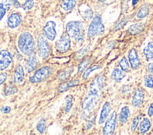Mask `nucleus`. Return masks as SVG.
Segmentation results:
<instances>
[{"instance_id": "9b49d317", "label": "nucleus", "mask_w": 153, "mask_h": 135, "mask_svg": "<svg viewBox=\"0 0 153 135\" xmlns=\"http://www.w3.org/2000/svg\"><path fill=\"white\" fill-rule=\"evenodd\" d=\"M12 61V56L7 50L0 51V70L7 68Z\"/></svg>"}, {"instance_id": "4be33fe9", "label": "nucleus", "mask_w": 153, "mask_h": 135, "mask_svg": "<svg viewBox=\"0 0 153 135\" xmlns=\"http://www.w3.org/2000/svg\"><path fill=\"white\" fill-rule=\"evenodd\" d=\"M79 83V81L78 80H77V79L72 80L71 81H68L66 83H65L62 84L60 86V87H59V92H63L67 90L70 87L77 86Z\"/></svg>"}, {"instance_id": "79ce46f5", "label": "nucleus", "mask_w": 153, "mask_h": 135, "mask_svg": "<svg viewBox=\"0 0 153 135\" xmlns=\"http://www.w3.org/2000/svg\"><path fill=\"white\" fill-rule=\"evenodd\" d=\"M148 115L149 117H152L153 115V103L151 104L148 110Z\"/></svg>"}, {"instance_id": "ddd939ff", "label": "nucleus", "mask_w": 153, "mask_h": 135, "mask_svg": "<svg viewBox=\"0 0 153 135\" xmlns=\"http://www.w3.org/2000/svg\"><path fill=\"white\" fill-rule=\"evenodd\" d=\"M144 101V93L140 89H136L133 95L132 105L134 107H138L141 105Z\"/></svg>"}, {"instance_id": "cd10ccee", "label": "nucleus", "mask_w": 153, "mask_h": 135, "mask_svg": "<svg viewBox=\"0 0 153 135\" xmlns=\"http://www.w3.org/2000/svg\"><path fill=\"white\" fill-rule=\"evenodd\" d=\"M17 92V88L14 86H7L4 88V93L5 95L9 96L13 95Z\"/></svg>"}, {"instance_id": "f704fd0d", "label": "nucleus", "mask_w": 153, "mask_h": 135, "mask_svg": "<svg viewBox=\"0 0 153 135\" xmlns=\"http://www.w3.org/2000/svg\"><path fill=\"white\" fill-rule=\"evenodd\" d=\"M141 118V115H137L134 118V120H133V122H132V124H131V131H134L136 128H137V125H138V124H139V122L140 121Z\"/></svg>"}, {"instance_id": "0eeeda50", "label": "nucleus", "mask_w": 153, "mask_h": 135, "mask_svg": "<svg viewBox=\"0 0 153 135\" xmlns=\"http://www.w3.org/2000/svg\"><path fill=\"white\" fill-rule=\"evenodd\" d=\"M117 112L114 111L111 114L110 117L107 119L104 127L103 128V134L106 135L112 134L115 129L117 121Z\"/></svg>"}, {"instance_id": "a878e982", "label": "nucleus", "mask_w": 153, "mask_h": 135, "mask_svg": "<svg viewBox=\"0 0 153 135\" xmlns=\"http://www.w3.org/2000/svg\"><path fill=\"white\" fill-rule=\"evenodd\" d=\"M120 67L124 72H128L130 70L129 63L125 56H123L119 62Z\"/></svg>"}, {"instance_id": "bb28decb", "label": "nucleus", "mask_w": 153, "mask_h": 135, "mask_svg": "<svg viewBox=\"0 0 153 135\" xmlns=\"http://www.w3.org/2000/svg\"><path fill=\"white\" fill-rule=\"evenodd\" d=\"M100 68H101V66L99 65H94L89 67L86 70H85V71L84 72L83 75H82V79L84 80H86L87 79V77H88V76L90 75V74L91 72L94 71V70H98V69H99Z\"/></svg>"}, {"instance_id": "72a5a7b5", "label": "nucleus", "mask_w": 153, "mask_h": 135, "mask_svg": "<svg viewBox=\"0 0 153 135\" xmlns=\"http://www.w3.org/2000/svg\"><path fill=\"white\" fill-rule=\"evenodd\" d=\"M34 5L33 0H26L22 5V8L24 10H29L32 8Z\"/></svg>"}, {"instance_id": "c9c22d12", "label": "nucleus", "mask_w": 153, "mask_h": 135, "mask_svg": "<svg viewBox=\"0 0 153 135\" xmlns=\"http://www.w3.org/2000/svg\"><path fill=\"white\" fill-rule=\"evenodd\" d=\"M128 21V19L127 18H124L120 22H119L114 27V30H119L120 29H121L122 27H123L124 26H125L126 24V23Z\"/></svg>"}, {"instance_id": "49530a36", "label": "nucleus", "mask_w": 153, "mask_h": 135, "mask_svg": "<svg viewBox=\"0 0 153 135\" xmlns=\"http://www.w3.org/2000/svg\"><path fill=\"white\" fill-rule=\"evenodd\" d=\"M98 1H100V2H105V1H106V0H97Z\"/></svg>"}, {"instance_id": "2eb2a0df", "label": "nucleus", "mask_w": 153, "mask_h": 135, "mask_svg": "<svg viewBox=\"0 0 153 135\" xmlns=\"http://www.w3.org/2000/svg\"><path fill=\"white\" fill-rule=\"evenodd\" d=\"M22 18L20 15L17 13H13L9 16L7 24L10 28L14 29L20 24Z\"/></svg>"}, {"instance_id": "a18cd8bd", "label": "nucleus", "mask_w": 153, "mask_h": 135, "mask_svg": "<svg viewBox=\"0 0 153 135\" xmlns=\"http://www.w3.org/2000/svg\"><path fill=\"white\" fill-rule=\"evenodd\" d=\"M139 1V0H132V5H136Z\"/></svg>"}, {"instance_id": "7ed1b4c3", "label": "nucleus", "mask_w": 153, "mask_h": 135, "mask_svg": "<svg viewBox=\"0 0 153 135\" xmlns=\"http://www.w3.org/2000/svg\"><path fill=\"white\" fill-rule=\"evenodd\" d=\"M105 32V27L102 23L101 17L99 15H96L91 21L87 32V37L89 38L95 36H98L103 34Z\"/></svg>"}, {"instance_id": "6e6552de", "label": "nucleus", "mask_w": 153, "mask_h": 135, "mask_svg": "<svg viewBox=\"0 0 153 135\" xmlns=\"http://www.w3.org/2000/svg\"><path fill=\"white\" fill-rule=\"evenodd\" d=\"M38 48L39 54L41 58L42 59L48 58L50 54V48L48 42L42 35H39L38 38Z\"/></svg>"}, {"instance_id": "a19ab883", "label": "nucleus", "mask_w": 153, "mask_h": 135, "mask_svg": "<svg viewBox=\"0 0 153 135\" xmlns=\"http://www.w3.org/2000/svg\"><path fill=\"white\" fill-rule=\"evenodd\" d=\"M1 112H2V113H4V114H8V113H9V112H10L11 108H10V106H5V107L2 108L1 109Z\"/></svg>"}, {"instance_id": "dca6fc26", "label": "nucleus", "mask_w": 153, "mask_h": 135, "mask_svg": "<svg viewBox=\"0 0 153 135\" xmlns=\"http://www.w3.org/2000/svg\"><path fill=\"white\" fill-rule=\"evenodd\" d=\"M145 28L143 23H137L131 25L128 29V32L131 35H137L142 32Z\"/></svg>"}, {"instance_id": "5701e85b", "label": "nucleus", "mask_w": 153, "mask_h": 135, "mask_svg": "<svg viewBox=\"0 0 153 135\" xmlns=\"http://www.w3.org/2000/svg\"><path fill=\"white\" fill-rule=\"evenodd\" d=\"M143 51L147 59H153V42H149Z\"/></svg>"}, {"instance_id": "f257e3e1", "label": "nucleus", "mask_w": 153, "mask_h": 135, "mask_svg": "<svg viewBox=\"0 0 153 135\" xmlns=\"http://www.w3.org/2000/svg\"><path fill=\"white\" fill-rule=\"evenodd\" d=\"M18 47L26 55H30L35 49V42L32 35L29 32H23L19 36Z\"/></svg>"}, {"instance_id": "4468645a", "label": "nucleus", "mask_w": 153, "mask_h": 135, "mask_svg": "<svg viewBox=\"0 0 153 135\" xmlns=\"http://www.w3.org/2000/svg\"><path fill=\"white\" fill-rule=\"evenodd\" d=\"M111 111V106L110 103L108 102H105L102 106V109L100 112V118L99 120V124H102L105 121L108 115H109Z\"/></svg>"}, {"instance_id": "58836bf2", "label": "nucleus", "mask_w": 153, "mask_h": 135, "mask_svg": "<svg viewBox=\"0 0 153 135\" xmlns=\"http://www.w3.org/2000/svg\"><path fill=\"white\" fill-rule=\"evenodd\" d=\"M6 11L7 10L4 7V5L0 3V21L2 19L4 15L5 14Z\"/></svg>"}, {"instance_id": "f8f14e48", "label": "nucleus", "mask_w": 153, "mask_h": 135, "mask_svg": "<svg viewBox=\"0 0 153 135\" xmlns=\"http://www.w3.org/2000/svg\"><path fill=\"white\" fill-rule=\"evenodd\" d=\"M128 60L130 63V65L133 69H137L140 65V61L139 58L137 51L135 49L132 48L128 52Z\"/></svg>"}, {"instance_id": "7c9ffc66", "label": "nucleus", "mask_w": 153, "mask_h": 135, "mask_svg": "<svg viewBox=\"0 0 153 135\" xmlns=\"http://www.w3.org/2000/svg\"><path fill=\"white\" fill-rule=\"evenodd\" d=\"M91 62V59L90 58H87L84 60L82 62H81V64L79 65L78 69V73H81L83 71L85 68L90 64Z\"/></svg>"}, {"instance_id": "c756f323", "label": "nucleus", "mask_w": 153, "mask_h": 135, "mask_svg": "<svg viewBox=\"0 0 153 135\" xmlns=\"http://www.w3.org/2000/svg\"><path fill=\"white\" fill-rule=\"evenodd\" d=\"M144 84L148 87L153 88V76L152 75H146L145 77Z\"/></svg>"}, {"instance_id": "2f4dec72", "label": "nucleus", "mask_w": 153, "mask_h": 135, "mask_svg": "<svg viewBox=\"0 0 153 135\" xmlns=\"http://www.w3.org/2000/svg\"><path fill=\"white\" fill-rule=\"evenodd\" d=\"M72 95H68L65 98L66 100V106H65V111L66 112H69L72 107Z\"/></svg>"}, {"instance_id": "e433bc0d", "label": "nucleus", "mask_w": 153, "mask_h": 135, "mask_svg": "<svg viewBox=\"0 0 153 135\" xmlns=\"http://www.w3.org/2000/svg\"><path fill=\"white\" fill-rule=\"evenodd\" d=\"M0 3L4 5L7 10H8L12 5V0H0Z\"/></svg>"}, {"instance_id": "393cba45", "label": "nucleus", "mask_w": 153, "mask_h": 135, "mask_svg": "<svg viewBox=\"0 0 153 135\" xmlns=\"http://www.w3.org/2000/svg\"><path fill=\"white\" fill-rule=\"evenodd\" d=\"M149 5L148 4H145L137 11V14H136V17L138 18H145L149 14Z\"/></svg>"}, {"instance_id": "473e14b6", "label": "nucleus", "mask_w": 153, "mask_h": 135, "mask_svg": "<svg viewBox=\"0 0 153 135\" xmlns=\"http://www.w3.org/2000/svg\"><path fill=\"white\" fill-rule=\"evenodd\" d=\"M72 72V68H69V69H68V70L62 72V73H60L59 74V79L60 80H66L70 76V75L71 74Z\"/></svg>"}, {"instance_id": "aec40b11", "label": "nucleus", "mask_w": 153, "mask_h": 135, "mask_svg": "<svg viewBox=\"0 0 153 135\" xmlns=\"http://www.w3.org/2000/svg\"><path fill=\"white\" fill-rule=\"evenodd\" d=\"M130 115V110L129 108L125 106L123 107L121 109L120 115H119V121L121 124H125L128 118Z\"/></svg>"}, {"instance_id": "f03ea898", "label": "nucleus", "mask_w": 153, "mask_h": 135, "mask_svg": "<svg viewBox=\"0 0 153 135\" xmlns=\"http://www.w3.org/2000/svg\"><path fill=\"white\" fill-rule=\"evenodd\" d=\"M66 32L78 42H82L84 39V27L79 21H69L66 26Z\"/></svg>"}, {"instance_id": "39448f33", "label": "nucleus", "mask_w": 153, "mask_h": 135, "mask_svg": "<svg viewBox=\"0 0 153 135\" xmlns=\"http://www.w3.org/2000/svg\"><path fill=\"white\" fill-rule=\"evenodd\" d=\"M104 83V77L100 75L96 77L91 83L88 94L99 98L102 93Z\"/></svg>"}, {"instance_id": "c03bdc74", "label": "nucleus", "mask_w": 153, "mask_h": 135, "mask_svg": "<svg viewBox=\"0 0 153 135\" xmlns=\"http://www.w3.org/2000/svg\"><path fill=\"white\" fill-rule=\"evenodd\" d=\"M148 71L151 73H153V62L152 63H150L148 66Z\"/></svg>"}, {"instance_id": "37998d69", "label": "nucleus", "mask_w": 153, "mask_h": 135, "mask_svg": "<svg viewBox=\"0 0 153 135\" xmlns=\"http://www.w3.org/2000/svg\"><path fill=\"white\" fill-rule=\"evenodd\" d=\"M12 4L16 8H18L20 7V3L19 2V1L17 0H12Z\"/></svg>"}, {"instance_id": "b1692460", "label": "nucleus", "mask_w": 153, "mask_h": 135, "mask_svg": "<svg viewBox=\"0 0 153 135\" xmlns=\"http://www.w3.org/2000/svg\"><path fill=\"white\" fill-rule=\"evenodd\" d=\"M112 78L116 81H120L123 80L126 75L123 70H121L118 68H115L111 74Z\"/></svg>"}, {"instance_id": "9d476101", "label": "nucleus", "mask_w": 153, "mask_h": 135, "mask_svg": "<svg viewBox=\"0 0 153 135\" xmlns=\"http://www.w3.org/2000/svg\"><path fill=\"white\" fill-rule=\"evenodd\" d=\"M99 99V98L87 94V96L84 99L82 108L86 111H91L96 107Z\"/></svg>"}, {"instance_id": "423d86ee", "label": "nucleus", "mask_w": 153, "mask_h": 135, "mask_svg": "<svg viewBox=\"0 0 153 135\" xmlns=\"http://www.w3.org/2000/svg\"><path fill=\"white\" fill-rule=\"evenodd\" d=\"M70 36L66 32L63 33L60 39L56 42V47L60 52H66L70 48L71 40Z\"/></svg>"}, {"instance_id": "20e7f679", "label": "nucleus", "mask_w": 153, "mask_h": 135, "mask_svg": "<svg viewBox=\"0 0 153 135\" xmlns=\"http://www.w3.org/2000/svg\"><path fill=\"white\" fill-rule=\"evenodd\" d=\"M53 69L48 66H44L38 69L34 74L30 77L29 80L32 83H39L47 79L52 74Z\"/></svg>"}, {"instance_id": "ea45409f", "label": "nucleus", "mask_w": 153, "mask_h": 135, "mask_svg": "<svg viewBox=\"0 0 153 135\" xmlns=\"http://www.w3.org/2000/svg\"><path fill=\"white\" fill-rule=\"evenodd\" d=\"M7 78V74L5 73H0V84H2Z\"/></svg>"}, {"instance_id": "412c9836", "label": "nucleus", "mask_w": 153, "mask_h": 135, "mask_svg": "<svg viewBox=\"0 0 153 135\" xmlns=\"http://www.w3.org/2000/svg\"><path fill=\"white\" fill-rule=\"evenodd\" d=\"M76 0H62L61 7L65 11L72 10L76 5Z\"/></svg>"}, {"instance_id": "4c0bfd02", "label": "nucleus", "mask_w": 153, "mask_h": 135, "mask_svg": "<svg viewBox=\"0 0 153 135\" xmlns=\"http://www.w3.org/2000/svg\"><path fill=\"white\" fill-rule=\"evenodd\" d=\"M88 49H89L88 47H85L84 48H82V49H81L77 52L76 56H77L78 58H81L85 54V53H87L88 52Z\"/></svg>"}, {"instance_id": "6ab92c4d", "label": "nucleus", "mask_w": 153, "mask_h": 135, "mask_svg": "<svg viewBox=\"0 0 153 135\" xmlns=\"http://www.w3.org/2000/svg\"><path fill=\"white\" fill-rule=\"evenodd\" d=\"M151 127V123L148 118H144L140 123L138 130L141 134L146 133Z\"/></svg>"}, {"instance_id": "1a4fd4ad", "label": "nucleus", "mask_w": 153, "mask_h": 135, "mask_svg": "<svg viewBox=\"0 0 153 135\" xmlns=\"http://www.w3.org/2000/svg\"><path fill=\"white\" fill-rule=\"evenodd\" d=\"M56 23L53 21H48L46 23L43 29V33L44 36L50 40H54L56 37Z\"/></svg>"}, {"instance_id": "c85d7f7f", "label": "nucleus", "mask_w": 153, "mask_h": 135, "mask_svg": "<svg viewBox=\"0 0 153 135\" xmlns=\"http://www.w3.org/2000/svg\"><path fill=\"white\" fill-rule=\"evenodd\" d=\"M36 129L40 133H44L46 130V123L44 118L41 119L36 124Z\"/></svg>"}, {"instance_id": "a211bd4d", "label": "nucleus", "mask_w": 153, "mask_h": 135, "mask_svg": "<svg viewBox=\"0 0 153 135\" xmlns=\"http://www.w3.org/2000/svg\"><path fill=\"white\" fill-rule=\"evenodd\" d=\"M24 70L21 65H18L16 67L14 74V81L16 84H20L24 80Z\"/></svg>"}, {"instance_id": "f3484780", "label": "nucleus", "mask_w": 153, "mask_h": 135, "mask_svg": "<svg viewBox=\"0 0 153 135\" xmlns=\"http://www.w3.org/2000/svg\"><path fill=\"white\" fill-rule=\"evenodd\" d=\"M39 59L35 54L29 55V58L27 61V70L29 73H30L35 70L39 65Z\"/></svg>"}]
</instances>
